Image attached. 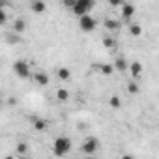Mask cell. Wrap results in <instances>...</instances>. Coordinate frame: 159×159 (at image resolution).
<instances>
[{
    "instance_id": "cell-22",
    "label": "cell",
    "mask_w": 159,
    "mask_h": 159,
    "mask_svg": "<svg viewBox=\"0 0 159 159\" xmlns=\"http://www.w3.org/2000/svg\"><path fill=\"white\" fill-rule=\"evenodd\" d=\"M19 39H21L19 34H15V32H13V34H8V41H10V43H15V41H19Z\"/></svg>"
},
{
    "instance_id": "cell-17",
    "label": "cell",
    "mask_w": 159,
    "mask_h": 159,
    "mask_svg": "<svg viewBox=\"0 0 159 159\" xmlns=\"http://www.w3.org/2000/svg\"><path fill=\"white\" fill-rule=\"evenodd\" d=\"M15 152H17V155H26V152H28V144L26 142H19L17 146H15Z\"/></svg>"
},
{
    "instance_id": "cell-13",
    "label": "cell",
    "mask_w": 159,
    "mask_h": 159,
    "mask_svg": "<svg viewBox=\"0 0 159 159\" xmlns=\"http://www.w3.org/2000/svg\"><path fill=\"white\" fill-rule=\"evenodd\" d=\"M98 69H99V71H101V75H105V77H111V75L114 73L112 64H99V66H98Z\"/></svg>"
},
{
    "instance_id": "cell-16",
    "label": "cell",
    "mask_w": 159,
    "mask_h": 159,
    "mask_svg": "<svg viewBox=\"0 0 159 159\" xmlns=\"http://www.w3.org/2000/svg\"><path fill=\"white\" fill-rule=\"evenodd\" d=\"M34 129H38V131H45V129H47V122H45L43 118H36V120H34Z\"/></svg>"
},
{
    "instance_id": "cell-3",
    "label": "cell",
    "mask_w": 159,
    "mask_h": 159,
    "mask_svg": "<svg viewBox=\"0 0 159 159\" xmlns=\"http://www.w3.org/2000/svg\"><path fill=\"white\" fill-rule=\"evenodd\" d=\"M98 150H99V140H98V139H94V137L84 139V140H83V144H81V152L84 153V157L94 155Z\"/></svg>"
},
{
    "instance_id": "cell-7",
    "label": "cell",
    "mask_w": 159,
    "mask_h": 159,
    "mask_svg": "<svg viewBox=\"0 0 159 159\" xmlns=\"http://www.w3.org/2000/svg\"><path fill=\"white\" fill-rule=\"evenodd\" d=\"M122 21H125V23H129L131 21V17L135 15V6L133 4H122Z\"/></svg>"
},
{
    "instance_id": "cell-15",
    "label": "cell",
    "mask_w": 159,
    "mask_h": 159,
    "mask_svg": "<svg viewBox=\"0 0 159 159\" xmlns=\"http://www.w3.org/2000/svg\"><path fill=\"white\" fill-rule=\"evenodd\" d=\"M56 75H58L60 81H69V79H71V71H69V67H60V69L56 71Z\"/></svg>"
},
{
    "instance_id": "cell-8",
    "label": "cell",
    "mask_w": 159,
    "mask_h": 159,
    "mask_svg": "<svg viewBox=\"0 0 159 159\" xmlns=\"http://www.w3.org/2000/svg\"><path fill=\"white\" fill-rule=\"evenodd\" d=\"M103 26H105L107 30H111V32H118L120 26H122V23H120L118 19H114V17H107V19L103 21Z\"/></svg>"
},
{
    "instance_id": "cell-1",
    "label": "cell",
    "mask_w": 159,
    "mask_h": 159,
    "mask_svg": "<svg viewBox=\"0 0 159 159\" xmlns=\"http://www.w3.org/2000/svg\"><path fill=\"white\" fill-rule=\"evenodd\" d=\"M69 150H71V140H69L67 137L60 135V137L54 139V142H52V152H54V155L64 157L66 153H69Z\"/></svg>"
},
{
    "instance_id": "cell-26",
    "label": "cell",
    "mask_w": 159,
    "mask_h": 159,
    "mask_svg": "<svg viewBox=\"0 0 159 159\" xmlns=\"http://www.w3.org/2000/svg\"><path fill=\"white\" fill-rule=\"evenodd\" d=\"M84 159H96V157H94V155H88V157H84Z\"/></svg>"
},
{
    "instance_id": "cell-2",
    "label": "cell",
    "mask_w": 159,
    "mask_h": 159,
    "mask_svg": "<svg viewBox=\"0 0 159 159\" xmlns=\"http://www.w3.org/2000/svg\"><path fill=\"white\" fill-rule=\"evenodd\" d=\"M92 8H94L92 0H75L73 6H71V11L77 17H83V15H90V10Z\"/></svg>"
},
{
    "instance_id": "cell-4",
    "label": "cell",
    "mask_w": 159,
    "mask_h": 159,
    "mask_svg": "<svg viewBox=\"0 0 159 159\" xmlns=\"http://www.w3.org/2000/svg\"><path fill=\"white\" fill-rule=\"evenodd\" d=\"M13 73L19 77V79H30L32 77V71H30V66L26 60H17L13 64Z\"/></svg>"
},
{
    "instance_id": "cell-12",
    "label": "cell",
    "mask_w": 159,
    "mask_h": 159,
    "mask_svg": "<svg viewBox=\"0 0 159 159\" xmlns=\"http://www.w3.org/2000/svg\"><path fill=\"white\" fill-rule=\"evenodd\" d=\"M25 28H26V21H25V19H15V21H13V28H11V30H13L15 34H23Z\"/></svg>"
},
{
    "instance_id": "cell-24",
    "label": "cell",
    "mask_w": 159,
    "mask_h": 159,
    "mask_svg": "<svg viewBox=\"0 0 159 159\" xmlns=\"http://www.w3.org/2000/svg\"><path fill=\"white\" fill-rule=\"evenodd\" d=\"M120 159H135V157H133V155H129V153H124Z\"/></svg>"
},
{
    "instance_id": "cell-10",
    "label": "cell",
    "mask_w": 159,
    "mask_h": 159,
    "mask_svg": "<svg viewBox=\"0 0 159 159\" xmlns=\"http://www.w3.org/2000/svg\"><path fill=\"white\" fill-rule=\"evenodd\" d=\"M112 67H114L116 71H127V67H129V62H127V60H125L124 56H118V58L114 60Z\"/></svg>"
},
{
    "instance_id": "cell-25",
    "label": "cell",
    "mask_w": 159,
    "mask_h": 159,
    "mask_svg": "<svg viewBox=\"0 0 159 159\" xmlns=\"http://www.w3.org/2000/svg\"><path fill=\"white\" fill-rule=\"evenodd\" d=\"M122 2H120V0H111V6H120Z\"/></svg>"
},
{
    "instance_id": "cell-19",
    "label": "cell",
    "mask_w": 159,
    "mask_h": 159,
    "mask_svg": "<svg viewBox=\"0 0 159 159\" xmlns=\"http://www.w3.org/2000/svg\"><path fill=\"white\" fill-rule=\"evenodd\" d=\"M103 45H105L107 49H112V47H116V39L111 38V36H107V38L103 39Z\"/></svg>"
},
{
    "instance_id": "cell-5",
    "label": "cell",
    "mask_w": 159,
    "mask_h": 159,
    "mask_svg": "<svg viewBox=\"0 0 159 159\" xmlns=\"http://www.w3.org/2000/svg\"><path fill=\"white\" fill-rule=\"evenodd\" d=\"M79 26H81L83 32H94L98 26V21L92 15H83V17H79Z\"/></svg>"
},
{
    "instance_id": "cell-28",
    "label": "cell",
    "mask_w": 159,
    "mask_h": 159,
    "mask_svg": "<svg viewBox=\"0 0 159 159\" xmlns=\"http://www.w3.org/2000/svg\"><path fill=\"white\" fill-rule=\"evenodd\" d=\"M23 159H25V157H23Z\"/></svg>"
},
{
    "instance_id": "cell-14",
    "label": "cell",
    "mask_w": 159,
    "mask_h": 159,
    "mask_svg": "<svg viewBox=\"0 0 159 159\" xmlns=\"http://www.w3.org/2000/svg\"><path fill=\"white\" fill-rule=\"evenodd\" d=\"M56 99H58L60 103H66V101L69 99V90H66V88H58V90H56Z\"/></svg>"
},
{
    "instance_id": "cell-11",
    "label": "cell",
    "mask_w": 159,
    "mask_h": 159,
    "mask_svg": "<svg viewBox=\"0 0 159 159\" xmlns=\"http://www.w3.org/2000/svg\"><path fill=\"white\" fill-rule=\"evenodd\" d=\"M30 10L34 13H43L47 10V4L45 2H39V0H34V2H30Z\"/></svg>"
},
{
    "instance_id": "cell-18",
    "label": "cell",
    "mask_w": 159,
    "mask_h": 159,
    "mask_svg": "<svg viewBox=\"0 0 159 159\" xmlns=\"http://www.w3.org/2000/svg\"><path fill=\"white\" fill-rule=\"evenodd\" d=\"M129 34L131 36H140L142 34V28H140V25H129Z\"/></svg>"
},
{
    "instance_id": "cell-6",
    "label": "cell",
    "mask_w": 159,
    "mask_h": 159,
    "mask_svg": "<svg viewBox=\"0 0 159 159\" xmlns=\"http://www.w3.org/2000/svg\"><path fill=\"white\" fill-rule=\"evenodd\" d=\"M32 79H34V83H36L38 86H47V84H49V75H47L45 71H36V73H32Z\"/></svg>"
},
{
    "instance_id": "cell-9",
    "label": "cell",
    "mask_w": 159,
    "mask_h": 159,
    "mask_svg": "<svg viewBox=\"0 0 159 159\" xmlns=\"http://www.w3.org/2000/svg\"><path fill=\"white\" fill-rule=\"evenodd\" d=\"M127 71H129V75L135 79H140V75H142V66H140V62H131L129 64V67H127Z\"/></svg>"
},
{
    "instance_id": "cell-21",
    "label": "cell",
    "mask_w": 159,
    "mask_h": 159,
    "mask_svg": "<svg viewBox=\"0 0 159 159\" xmlns=\"http://www.w3.org/2000/svg\"><path fill=\"white\" fill-rule=\"evenodd\" d=\"M109 105H111L112 109H120V98H118V96H112V98L109 99Z\"/></svg>"
},
{
    "instance_id": "cell-20",
    "label": "cell",
    "mask_w": 159,
    "mask_h": 159,
    "mask_svg": "<svg viewBox=\"0 0 159 159\" xmlns=\"http://www.w3.org/2000/svg\"><path fill=\"white\" fill-rule=\"evenodd\" d=\"M127 92H129V94H137V92H139V84H137L135 81L127 83Z\"/></svg>"
},
{
    "instance_id": "cell-23",
    "label": "cell",
    "mask_w": 159,
    "mask_h": 159,
    "mask_svg": "<svg viewBox=\"0 0 159 159\" xmlns=\"http://www.w3.org/2000/svg\"><path fill=\"white\" fill-rule=\"evenodd\" d=\"M6 21H8V15H6V11H4V10H0V26H2V25H6Z\"/></svg>"
},
{
    "instance_id": "cell-27",
    "label": "cell",
    "mask_w": 159,
    "mask_h": 159,
    "mask_svg": "<svg viewBox=\"0 0 159 159\" xmlns=\"http://www.w3.org/2000/svg\"><path fill=\"white\" fill-rule=\"evenodd\" d=\"M0 105H2V96H0Z\"/></svg>"
}]
</instances>
